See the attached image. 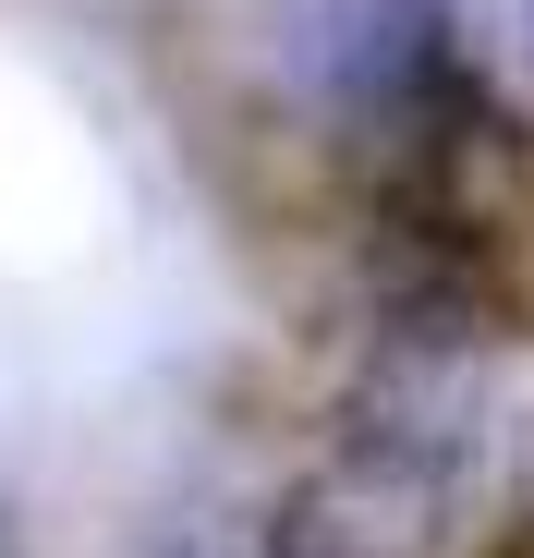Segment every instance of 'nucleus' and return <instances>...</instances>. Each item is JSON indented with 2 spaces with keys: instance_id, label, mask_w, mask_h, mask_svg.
Here are the masks:
<instances>
[{
  "instance_id": "nucleus-1",
  "label": "nucleus",
  "mask_w": 534,
  "mask_h": 558,
  "mask_svg": "<svg viewBox=\"0 0 534 558\" xmlns=\"http://www.w3.org/2000/svg\"><path fill=\"white\" fill-rule=\"evenodd\" d=\"M462 0H292V73L352 122H401L450 85Z\"/></svg>"
},
{
  "instance_id": "nucleus-2",
  "label": "nucleus",
  "mask_w": 534,
  "mask_h": 558,
  "mask_svg": "<svg viewBox=\"0 0 534 558\" xmlns=\"http://www.w3.org/2000/svg\"><path fill=\"white\" fill-rule=\"evenodd\" d=\"M510 61H522V85H534V0H510Z\"/></svg>"
}]
</instances>
